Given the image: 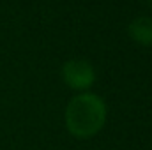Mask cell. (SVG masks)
Wrapping results in <instances>:
<instances>
[{"label": "cell", "instance_id": "cell-3", "mask_svg": "<svg viewBox=\"0 0 152 150\" xmlns=\"http://www.w3.org/2000/svg\"><path fill=\"white\" fill-rule=\"evenodd\" d=\"M129 36L133 41L143 44V46H151L152 44V18L149 16H140L134 21L129 23L127 28Z\"/></svg>", "mask_w": 152, "mask_h": 150}, {"label": "cell", "instance_id": "cell-2", "mask_svg": "<svg viewBox=\"0 0 152 150\" xmlns=\"http://www.w3.org/2000/svg\"><path fill=\"white\" fill-rule=\"evenodd\" d=\"M62 79L73 90H87L96 81V71L87 60H67L62 66Z\"/></svg>", "mask_w": 152, "mask_h": 150}, {"label": "cell", "instance_id": "cell-1", "mask_svg": "<svg viewBox=\"0 0 152 150\" xmlns=\"http://www.w3.org/2000/svg\"><path fill=\"white\" fill-rule=\"evenodd\" d=\"M106 115V104L99 95L83 92L75 95L66 108V127L71 136L88 140L104 127Z\"/></svg>", "mask_w": 152, "mask_h": 150}, {"label": "cell", "instance_id": "cell-4", "mask_svg": "<svg viewBox=\"0 0 152 150\" xmlns=\"http://www.w3.org/2000/svg\"><path fill=\"white\" fill-rule=\"evenodd\" d=\"M145 2H147V4H149V5L152 7V0H145Z\"/></svg>", "mask_w": 152, "mask_h": 150}]
</instances>
